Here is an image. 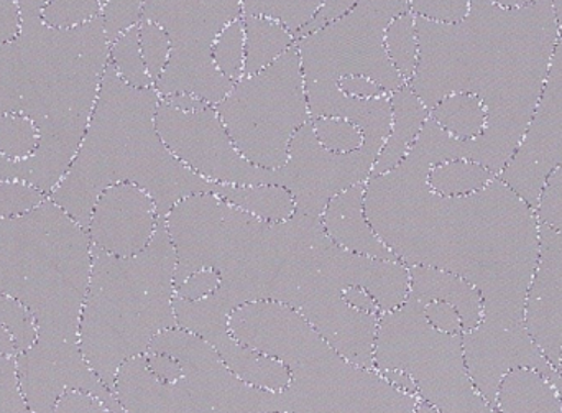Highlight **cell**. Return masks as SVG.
<instances>
[{
	"instance_id": "1",
	"label": "cell",
	"mask_w": 562,
	"mask_h": 413,
	"mask_svg": "<svg viewBox=\"0 0 562 413\" xmlns=\"http://www.w3.org/2000/svg\"><path fill=\"white\" fill-rule=\"evenodd\" d=\"M167 227L177 250L175 287L198 270H216L221 286L207 297L211 305L231 316L247 303H279L360 368L373 369L380 316L347 305L344 290H369L382 315L408 299V266L349 253L319 217L294 213L272 223L203 193L175 204Z\"/></svg>"
},
{
	"instance_id": "2",
	"label": "cell",
	"mask_w": 562,
	"mask_h": 413,
	"mask_svg": "<svg viewBox=\"0 0 562 413\" xmlns=\"http://www.w3.org/2000/svg\"><path fill=\"white\" fill-rule=\"evenodd\" d=\"M432 165L415 147L389 174L366 183L367 220L405 266L462 277L484 302L481 325L520 328L540 253L535 211L501 177L468 197H441Z\"/></svg>"
},
{
	"instance_id": "3",
	"label": "cell",
	"mask_w": 562,
	"mask_h": 413,
	"mask_svg": "<svg viewBox=\"0 0 562 413\" xmlns=\"http://www.w3.org/2000/svg\"><path fill=\"white\" fill-rule=\"evenodd\" d=\"M416 32L418 65L409 88L428 109L456 92L481 98L487 127L462 142V158L501 177L527 134L560 42L553 0L518 10L471 3L461 22L416 16Z\"/></svg>"
},
{
	"instance_id": "4",
	"label": "cell",
	"mask_w": 562,
	"mask_h": 413,
	"mask_svg": "<svg viewBox=\"0 0 562 413\" xmlns=\"http://www.w3.org/2000/svg\"><path fill=\"white\" fill-rule=\"evenodd\" d=\"M104 19L71 30L22 19L19 35L0 42V115L22 114L40 131L25 160L0 157V180H23L46 197L78 154L109 63Z\"/></svg>"
},
{
	"instance_id": "5",
	"label": "cell",
	"mask_w": 562,
	"mask_h": 413,
	"mask_svg": "<svg viewBox=\"0 0 562 413\" xmlns=\"http://www.w3.org/2000/svg\"><path fill=\"white\" fill-rule=\"evenodd\" d=\"M160 99L155 88L122 81L108 63L78 154L49 194L86 231L95 201L112 185L134 183L147 191L160 220L184 198L216 191L220 183L191 171L161 141L155 127Z\"/></svg>"
},
{
	"instance_id": "6",
	"label": "cell",
	"mask_w": 562,
	"mask_h": 413,
	"mask_svg": "<svg viewBox=\"0 0 562 413\" xmlns=\"http://www.w3.org/2000/svg\"><path fill=\"white\" fill-rule=\"evenodd\" d=\"M88 231L52 200L0 220V293L22 303L36 325L32 348L16 356L26 375L68 371L86 361L79 320L91 277Z\"/></svg>"
},
{
	"instance_id": "7",
	"label": "cell",
	"mask_w": 562,
	"mask_h": 413,
	"mask_svg": "<svg viewBox=\"0 0 562 413\" xmlns=\"http://www.w3.org/2000/svg\"><path fill=\"white\" fill-rule=\"evenodd\" d=\"M88 293L79 320V348L102 384L114 392L119 368L144 356L151 342L178 328L175 315L177 250L167 220L134 257L91 247Z\"/></svg>"
},
{
	"instance_id": "8",
	"label": "cell",
	"mask_w": 562,
	"mask_h": 413,
	"mask_svg": "<svg viewBox=\"0 0 562 413\" xmlns=\"http://www.w3.org/2000/svg\"><path fill=\"white\" fill-rule=\"evenodd\" d=\"M229 330L290 372V386L280 392L283 413H415L422 405L418 395L393 388L375 369L344 358L303 316L279 303L239 306Z\"/></svg>"
},
{
	"instance_id": "9",
	"label": "cell",
	"mask_w": 562,
	"mask_h": 413,
	"mask_svg": "<svg viewBox=\"0 0 562 413\" xmlns=\"http://www.w3.org/2000/svg\"><path fill=\"white\" fill-rule=\"evenodd\" d=\"M147 353H167L183 375L165 384L151 375L144 356L128 359L115 376L114 394L127 413H283L280 392L247 384L216 349L187 330L160 333Z\"/></svg>"
},
{
	"instance_id": "10",
	"label": "cell",
	"mask_w": 562,
	"mask_h": 413,
	"mask_svg": "<svg viewBox=\"0 0 562 413\" xmlns=\"http://www.w3.org/2000/svg\"><path fill=\"white\" fill-rule=\"evenodd\" d=\"M373 369H400L412 376L418 398L438 413H497L469 376L462 335L432 328L412 295L380 316Z\"/></svg>"
},
{
	"instance_id": "11",
	"label": "cell",
	"mask_w": 562,
	"mask_h": 413,
	"mask_svg": "<svg viewBox=\"0 0 562 413\" xmlns=\"http://www.w3.org/2000/svg\"><path fill=\"white\" fill-rule=\"evenodd\" d=\"M214 108L246 160L280 170L294 135L311 121L296 45L269 68L234 82Z\"/></svg>"
},
{
	"instance_id": "12",
	"label": "cell",
	"mask_w": 562,
	"mask_h": 413,
	"mask_svg": "<svg viewBox=\"0 0 562 413\" xmlns=\"http://www.w3.org/2000/svg\"><path fill=\"white\" fill-rule=\"evenodd\" d=\"M243 16V0H144L140 20L157 23L171 42L170 62L155 82L160 98L193 94L217 105L233 89L214 65L220 33Z\"/></svg>"
},
{
	"instance_id": "13",
	"label": "cell",
	"mask_w": 562,
	"mask_h": 413,
	"mask_svg": "<svg viewBox=\"0 0 562 413\" xmlns=\"http://www.w3.org/2000/svg\"><path fill=\"white\" fill-rule=\"evenodd\" d=\"M390 20L353 5L349 12L296 40L306 92L337 88L347 76H366L386 92L406 86L386 56Z\"/></svg>"
},
{
	"instance_id": "14",
	"label": "cell",
	"mask_w": 562,
	"mask_h": 413,
	"mask_svg": "<svg viewBox=\"0 0 562 413\" xmlns=\"http://www.w3.org/2000/svg\"><path fill=\"white\" fill-rule=\"evenodd\" d=\"M389 134V129L363 132L362 148L333 154L317 142L310 121L291 141L286 164L276 170L277 185L293 194L296 214L321 220L333 198L367 183Z\"/></svg>"
},
{
	"instance_id": "15",
	"label": "cell",
	"mask_w": 562,
	"mask_h": 413,
	"mask_svg": "<svg viewBox=\"0 0 562 413\" xmlns=\"http://www.w3.org/2000/svg\"><path fill=\"white\" fill-rule=\"evenodd\" d=\"M155 127L168 150L191 171L221 185H277V171L243 157L214 105L180 111L158 102Z\"/></svg>"
},
{
	"instance_id": "16",
	"label": "cell",
	"mask_w": 562,
	"mask_h": 413,
	"mask_svg": "<svg viewBox=\"0 0 562 413\" xmlns=\"http://www.w3.org/2000/svg\"><path fill=\"white\" fill-rule=\"evenodd\" d=\"M561 164L562 45L558 42L537 111L501 180L535 211L548 175Z\"/></svg>"
},
{
	"instance_id": "17",
	"label": "cell",
	"mask_w": 562,
	"mask_h": 413,
	"mask_svg": "<svg viewBox=\"0 0 562 413\" xmlns=\"http://www.w3.org/2000/svg\"><path fill=\"white\" fill-rule=\"evenodd\" d=\"M178 328L187 330L210 343L227 368L247 384L266 391L283 392L290 386L288 369L272 356L237 342L229 330V315L213 309L206 300L188 302L175 299Z\"/></svg>"
},
{
	"instance_id": "18",
	"label": "cell",
	"mask_w": 562,
	"mask_h": 413,
	"mask_svg": "<svg viewBox=\"0 0 562 413\" xmlns=\"http://www.w3.org/2000/svg\"><path fill=\"white\" fill-rule=\"evenodd\" d=\"M157 204L134 183L105 188L92 208L88 234L91 246L115 257H134L145 250L157 231Z\"/></svg>"
},
{
	"instance_id": "19",
	"label": "cell",
	"mask_w": 562,
	"mask_h": 413,
	"mask_svg": "<svg viewBox=\"0 0 562 413\" xmlns=\"http://www.w3.org/2000/svg\"><path fill=\"white\" fill-rule=\"evenodd\" d=\"M462 349L472 382L491 405L495 404L502 379L512 369L533 368L548 378L558 371L544 358L527 326L507 330L479 325L462 333Z\"/></svg>"
},
{
	"instance_id": "20",
	"label": "cell",
	"mask_w": 562,
	"mask_h": 413,
	"mask_svg": "<svg viewBox=\"0 0 562 413\" xmlns=\"http://www.w3.org/2000/svg\"><path fill=\"white\" fill-rule=\"evenodd\" d=\"M525 325L560 371L562 353V234L540 224V253L525 302Z\"/></svg>"
},
{
	"instance_id": "21",
	"label": "cell",
	"mask_w": 562,
	"mask_h": 413,
	"mask_svg": "<svg viewBox=\"0 0 562 413\" xmlns=\"http://www.w3.org/2000/svg\"><path fill=\"white\" fill-rule=\"evenodd\" d=\"M363 198H366V183H360L329 201L321 216V223L327 236L349 253L370 257V259L400 263L395 254L383 244L370 226Z\"/></svg>"
},
{
	"instance_id": "22",
	"label": "cell",
	"mask_w": 562,
	"mask_h": 413,
	"mask_svg": "<svg viewBox=\"0 0 562 413\" xmlns=\"http://www.w3.org/2000/svg\"><path fill=\"white\" fill-rule=\"evenodd\" d=\"M409 293L422 305L441 300L456 306L464 333L472 332L484 319V302L472 283L446 270L432 267L409 266Z\"/></svg>"
},
{
	"instance_id": "23",
	"label": "cell",
	"mask_w": 562,
	"mask_h": 413,
	"mask_svg": "<svg viewBox=\"0 0 562 413\" xmlns=\"http://www.w3.org/2000/svg\"><path fill=\"white\" fill-rule=\"evenodd\" d=\"M390 102H392V129L373 164L370 177L389 174L396 165L402 164L429 119V109L423 104L422 99L408 85L392 92Z\"/></svg>"
},
{
	"instance_id": "24",
	"label": "cell",
	"mask_w": 562,
	"mask_h": 413,
	"mask_svg": "<svg viewBox=\"0 0 562 413\" xmlns=\"http://www.w3.org/2000/svg\"><path fill=\"white\" fill-rule=\"evenodd\" d=\"M0 323L15 336L20 353L29 351L36 339L32 313L10 297L0 293ZM0 413H33L20 386L16 358L0 356Z\"/></svg>"
},
{
	"instance_id": "25",
	"label": "cell",
	"mask_w": 562,
	"mask_h": 413,
	"mask_svg": "<svg viewBox=\"0 0 562 413\" xmlns=\"http://www.w3.org/2000/svg\"><path fill=\"white\" fill-rule=\"evenodd\" d=\"M497 413H562V395L548 376L533 368H515L498 386Z\"/></svg>"
},
{
	"instance_id": "26",
	"label": "cell",
	"mask_w": 562,
	"mask_h": 413,
	"mask_svg": "<svg viewBox=\"0 0 562 413\" xmlns=\"http://www.w3.org/2000/svg\"><path fill=\"white\" fill-rule=\"evenodd\" d=\"M216 194L221 200L263 221L290 220L294 216V198L280 185H217Z\"/></svg>"
},
{
	"instance_id": "27",
	"label": "cell",
	"mask_w": 562,
	"mask_h": 413,
	"mask_svg": "<svg viewBox=\"0 0 562 413\" xmlns=\"http://www.w3.org/2000/svg\"><path fill=\"white\" fill-rule=\"evenodd\" d=\"M246 26V66L244 76H252L281 58L296 36L277 20L267 16L243 15Z\"/></svg>"
},
{
	"instance_id": "28",
	"label": "cell",
	"mask_w": 562,
	"mask_h": 413,
	"mask_svg": "<svg viewBox=\"0 0 562 413\" xmlns=\"http://www.w3.org/2000/svg\"><path fill=\"white\" fill-rule=\"evenodd\" d=\"M429 119L451 137L462 142L475 141L487 127L484 102L469 92L446 96L435 108L429 109Z\"/></svg>"
},
{
	"instance_id": "29",
	"label": "cell",
	"mask_w": 562,
	"mask_h": 413,
	"mask_svg": "<svg viewBox=\"0 0 562 413\" xmlns=\"http://www.w3.org/2000/svg\"><path fill=\"white\" fill-rule=\"evenodd\" d=\"M497 175L477 161L458 160L442 161L431 167L428 185L441 197H468L484 190Z\"/></svg>"
},
{
	"instance_id": "30",
	"label": "cell",
	"mask_w": 562,
	"mask_h": 413,
	"mask_svg": "<svg viewBox=\"0 0 562 413\" xmlns=\"http://www.w3.org/2000/svg\"><path fill=\"white\" fill-rule=\"evenodd\" d=\"M385 49L390 63L406 85L412 81L418 65L419 43L416 16L412 12L396 16L386 26Z\"/></svg>"
},
{
	"instance_id": "31",
	"label": "cell",
	"mask_w": 562,
	"mask_h": 413,
	"mask_svg": "<svg viewBox=\"0 0 562 413\" xmlns=\"http://www.w3.org/2000/svg\"><path fill=\"white\" fill-rule=\"evenodd\" d=\"M109 63L114 66L119 78L132 88H154V82L145 68L144 56H142L138 23L128 26L111 43Z\"/></svg>"
},
{
	"instance_id": "32",
	"label": "cell",
	"mask_w": 562,
	"mask_h": 413,
	"mask_svg": "<svg viewBox=\"0 0 562 413\" xmlns=\"http://www.w3.org/2000/svg\"><path fill=\"white\" fill-rule=\"evenodd\" d=\"M324 0H243V15L267 16L294 36L317 15Z\"/></svg>"
},
{
	"instance_id": "33",
	"label": "cell",
	"mask_w": 562,
	"mask_h": 413,
	"mask_svg": "<svg viewBox=\"0 0 562 413\" xmlns=\"http://www.w3.org/2000/svg\"><path fill=\"white\" fill-rule=\"evenodd\" d=\"M40 131L22 114L0 115V157L20 161L38 150Z\"/></svg>"
},
{
	"instance_id": "34",
	"label": "cell",
	"mask_w": 562,
	"mask_h": 413,
	"mask_svg": "<svg viewBox=\"0 0 562 413\" xmlns=\"http://www.w3.org/2000/svg\"><path fill=\"white\" fill-rule=\"evenodd\" d=\"M214 65L229 81L244 78L246 66V26L244 19L234 20L217 36L213 46Z\"/></svg>"
},
{
	"instance_id": "35",
	"label": "cell",
	"mask_w": 562,
	"mask_h": 413,
	"mask_svg": "<svg viewBox=\"0 0 562 413\" xmlns=\"http://www.w3.org/2000/svg\"><path fill=\"white\" fill-rule=\"evenodd\" d=\"M104 3L101 0H49L40 20L49 29L71 30L101 19Z\"/></svg>"
},
{
	"instance_id": "36",
	"label": "cell",
	"mask_w": 562,
	"mask_h": 413,
	"mask_svg": "<svg viewBox=\"0 0 562 413\" xmlns=\"http://www.w3.org/2000/svg\"><path fill=\"white\" fill-rule=\"evenodd\" d=\"M311 124L317 142L333 154H350L362 148V129L349 119L324 115L311 119Z\"/></svg>"
},
{
	"instance_id": "37",
	"label": "cell",
	"mask_w": 562,
	"mask_h": 413,
	"mask_svg": "<svg viewBox=\"0 0 562 413\" xmlns=\"http://www.w3.org/2000/svg\"><path fill=\"white\" fill-rule=\"evenodd\" d=\"M48 200L45 193L23 180H0V220L32 213Z\"/></svg>"
},
{
	"instance_id": "38",
	"label": "cell",
	"mask_w": 562,
	"mask_h": 413,
	"mask_svg": "<svg viewBox=\"0 0 562 413\" xmlns=\"http://www.w3.org/2000/svg\"><path fill=\"white\" fill-rule=\"evenodd\" d=\"M138 30H140V49L145 68H147L155 88V82L164 75L165 68L170 62L171 42L161 26L148 22V20H140Z\"/></svg>"
},
{
	"instance_id": "39",
	"label": "cell",
	"mask_w": 562,
	"mask_h": 413,
	"mask_svg": "<svg viewBox=\"0 0 562 413\" xmlns=\"http://www.w3.org/2000/svg\"><path fill=\"white\" fill-rule=\"evenodd\" d=\"M538 223L562 234V164L544 181L535 210Z\"/></svg>"
},
{
	"instance_id": "40",
	"label": "cell",
	"mask_w": 562,
	"mask_h": 413,
	"mask_svg": "<svg viewBox=\"0 0 562 413\" xmlns=\"http://www.w3.org/2000/svg\"><path fill=\"white\" fill-rule=\"evenodd\" d=\"M409 12L432 22H461L471 10V0H408Z\"/></svg>"
},
{
	"instance_id": "41",
	"label": "cell",
	"mask_w": 562,
	"mask_h": 413,
	"mask_svg": "<svg viewBox=\"0 0 562 413\" xmlns=\"http://www.w3.org/2000/svg\"><path fill=\"white\" fill-rule=\"evenodd\" d=\"M144 0H108L102 19L109 42H114L128 26L140 22Z\"/></svg>"
},
{
	"instance_id": "42",
	"label": "cell",
	"mask_w": 562,
	"mask_h": 413,
	"mask_svg": "<svg viewBox=\"0 0 562 413\" xmlns=\"http://www.w3.org/2000/svg\"><path fill=\"white\" fill-rule=\"evenodd\" d=\"M221 286V276L213 269L198 270L191 274L187 280L175 287V299L198 302L207 299L217 292Z\"/></svg>"
},
{
	"instance_id": "43",
	"label": "cell",
	"mask_w": 562,
	"mask_h": 413,
	"mask_svg": "<svg viewBox=\"0 0 562 413\" xmlns=\"http://www.w3.org/2000/svg\"><path fill=\"white\" fill-rule=\"evenodd\" d=\"M423 312H425L429 325L438 332L446 333V335H462L464 333L461 315L451 303L435 300V302L423 305Z\"/></svg>"
},
{
	"instance_id": "44",
	"label": "cell",
	"mask_w": 562,
	"mask_h": 413,
	"mask_svg": "<svg viewBox=\"0 0 562 413\" xmlns=\"http://www.w3.org/2000/svg\"><path fill=\"white\" fill-rule=\"evenodd\" d=\"M52 413H112V411L98 395L69 389L59 395Z\"/></svg>"
},
{
	"instance_id": "45",
	"label": "cell",
	"mask_w": 562,
	"mask_h": 413,
	"mask_svg": "<svg viewBox=\"0 0 562 413\" xmlns=\"http://www.w3.org/2000/svg\"><path fill=\"white\" fill-rule=\"evenodd\" d=\"M144 358L151 375L165 384L178 381L183 375L180 361L167 353H145Z\"/></svg>"
},
{
	"instance_id": "46",
	"label": "cell",
	"mask_w": 562,
	"mask_h": 413,
	"mask_svg": "<svg viewBox=\"0 0 562 413\" xmlns=\"http://www.w3.org/2000/svg\"><path fill=\"white\" fill-rule=\"evenodd\" d=\"M356 3L357 0H324L323 7H321L317 15L297 33L296 40L316 32L321 26L327 25V23L333 22V20L339 19L340 15L349 12Z\"/></svg>"
},
{
	"instance_id": "47",
	"label": "cell",
	"mask_w": 562,
	"mask_h": 413,
	"mask_svg": "<svg viewBox=\"0 0 562 413\" xmlns=\"http://www.w3.org/2000/svg\"><path fill=\"white\" fill-rule=\"evenodd\" d=\"M342 94L353 99H375L380 96L390 94L382 86L376 85L366 76H347L337 82Z\"/></svg>"
},
{
	"instance_id": "48",
	"label": "cell",
	"mask_w": 562,
	"mask_h": 413,
	"mask_svg": "<svg viewBox=\"0 0 562 413\" xmlns=\"http://www.w3.org/2000/svg\"><path fill=\"white\" fill-rule=\"evenodd\" d=\"M22 29L19 0H0V42L15 38Z\"/></svg>"
},
{
	"instance_id": "49",
	"label": "cell",
	"mask_w": 562,
	"mask_h": 413,
	"mask_svg": "<svg viewBox=\"0 0 562 413\" xmlns=\"http://www.w3.org/2000/svg\"><path fill=\"white\" fill-rule=\"evenodd\" d=\"M342 299L346 300L347 305L356 309L357 312L370 313V315L382 316L379 303L373 299L372 293L363 287L352 286L344 290Z\"/></svg>"
},
{
	"instance_id": "50",
	"label": "cell",
	"mask_w": 562,
	"mask_h": 413,
	"mask_svg": "<svg viewBox=\"0 0 562 413\" xmlns=\"http://www.w3.org/2000/svg\"><path fill=\"white\" fill-rule=\"evenodd\" d=\"M357 3L363 5V9L380 13L389 20L409 12L408 0H357Z\"/></svg>"
},
{
	"instance_id": "51",
	"label": "cell",
	"mask_w": 562,
	"mask_h": 413,
	"mask_svg": "<svg viewBox=\"0 0 562 413\" xmlns=\"http://www.w3.org/2000/svg\"><path fill=\"white\" fill-rule=\"evenodd\" d=\"M376 372H380L382 378L385 379L389 384H392L393 388L398 389V391L406 392V394L418 395L415 381H413L412 376L406 375L405 371H400V369H383V371Z\"/></svg>"
},
{
	"instance_id": "52",
	"label": "cell",
	"mask_w": 562,
	"mask_h": 413,
	"mask_svg": "<svg viewBox=\"0 0 562 413\" xmlns=\"http://www.w3.org/2000/svg\"><path fill=\"white\" fill-rule=\"evenodd\" d=\"M161 101L180 109V111H198V109L211 105L207 104L206 101H203V99L196 98V96L193 94H171L167 96V98H161Z\"/></svg>"
},
{
	"instance_id": "53",
	"label": "cell",
	"mask_w": 562,
	"mask_h": 413,
	"mask_svg": "<svg viewBox=\"0 0 562 413\" xmlns=\"http://www.w3.org/2000/svg\"><path fill=\"white\" fill-rule=\"evenodd\" d=\"M19 346H16L15 336L0 323V356L5 358H16L19 356Z\"/></svg>"
},
{
	"instance_id": "54",
	"label": "cell",
	"mask_w": 562,
	"mask_h": 413,
	"mask_svg": "<svg viewBox=\"0 0 562 413\" xmlns=\"http://www.w3.org/2000/svg\"><path fill=\"white\" fill-rule=\"evenodd\" d=\"M49 0H19L20 12H22V19H33V16H40L43 7L48 3ZM102 3H108V0H101Z\"/></svg>"
},
{
	"instance_id": "55",
	"label": "cell",
	"mask_w": 562,
	"mask_h": 413,
	"mask_svg": "<svg viewBox=\"0 0 562 413\" xmlns=\"http://www.w3.org/2000/svg\"><path fill=\"white\" fill-rule=\"evenodd\" d=\"M494 5L505 10L527 9V7L537 5L541 0H491Z\"/></svg>"
},
{
	"instance_id": "56",
	"label": "cell",
	"mask_w": 562,
	"mask_h": 413,
	"mask_svg": "<svg viewBox=\"0 0 562 413\" xmlns=\"http://www.w3.org/2000/svg\"><path fill=\"white\" fill-rule=\"evenodd\" d=\"M551 381H553V384L557 386L558 389H560L561 395H562V375L560 371L554 372L553 376H551Z\"/></svg>"
},
{
	"instance_id": "57",
	"label": "cell",
	"mask_w": 562,
	"mask_h": 413,
	"mask_svg": "<svg viewBox=\"0 0 562 413\" xmlns=\"http://www.w3.org/2000/svg\"><path fill=\"white\" fill-rule=\"evenodd\" d=\"M415 413H438L435 411V409L431 408V405L425 404V402H422V405H419L418 409H416Z\"/></svg>"
},
{
	"instance_id": "58",
	"label": "cell",
	"mask_w": 562,
	"mask_h": 413,
	"mask_svg": "<svg viewBox=\"0 0 562 413\" xmlns=\"http://www.w3.org/2000/svg\"><path fill=\"white\" fill-rule=\"evenodd\" d=\"M554 12H557L558 20H562V0H553Z\"/></svg>"
},
{
	"instance_id": "59",
	"label": "cell",
	"mask_w": 562,
	"mask_h": 413,
	"mask_svg": "<svg viewBox=\"0 0 562 413\" xmlns=\"http://www.w3.org/2000/svg\"><path fill=\"white\" fill-rule=\"evenodd\" d=\"M491 2V0H471V3H487Z\"/></svg>"
},
{
	"instance_id": "60",
	"label": "cell",
	"mask_w": 562,
	"mask_h": 413,
	"mask_svg": "<svg viewBox=\"0 0 562 413\" xmlns=\"http://www.w3.org/2000/svg\"><path fill=\"white\" fill-rule=\"evenodd\" d=\"M560 43L562 45V20L560 22Z\"/></svg>"
},
{
	"instance_id": "61",
	"label": "cell",
	"mask_w": 562,
	"mask_h": 413,
	"mask_svg": "<svg viewBox=\"0 0 562 413\" xmlns=\"http://www.w3.org/2000/svg\"><path fill=\"white\" fill-rule=\"evenodd\" d=\"M115 413H127V412H125V411H124V408H122V409H119V411H117V412H115Z\"/></svg>"
},
{
	"instance_id": "62",
	"label": "cell",
	"mask_w": 562,
	"mask_h": 413,
	"mask_svg": "<svg viewBox=\"0 0 562 413\" xmlns=\"http://www.w3.org/2000/svg\"><path fill=\"white\" fill-rule=\"evenodd\" d=\"M560 372L562 375V353H561V361H560Z\"/></svg>"
}]
</instances>
